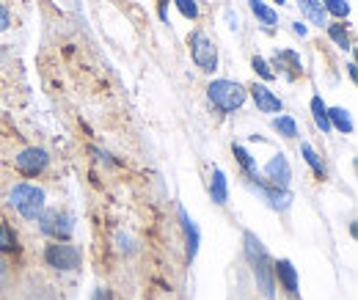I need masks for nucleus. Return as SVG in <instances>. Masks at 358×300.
<instances>
[{"label":"nucleus","mask_w":358,"mask_h":300,"mask_svg":"<svg viewBox=\"0 0 358 300\" xmlns=\"http://www.w3.org/2000/svg\"><path fill=\"white\" fill-rule=\"evenodd\" d=\"M243 248H245V259L251 264V273H254L259 292L265 298H273L275 295V278H273V259H270L268 248L262 245V240L254 231L243 234Z\"/></svg>","instance_id":"f257e3e1"},{"label":"nucleus","mask_w":358,"mask_h":300,"mask_svg":"<svg viewBox=\"0 0 358 300\" xmlns=\"http://www.w3.org/2000/svg\"><path fill=\"white\" fill-rule=\"evenodd\" d=\"M207 99H210V105H213L215 110H221V113H234V110H240V108L245 105L248 88L243 86V83H237V80L218 78V80H213V83L207 86Z\"/></svg>","instance_id":"f03ea898"},{"label":"nucleus","mask_w":358,"mask_h":300,"mask_svg":"<svg viewBox=\"0 0 358 300\" xmlns=\"http://www.w3.org/2000/svg\"><path fill=\"white\" fill-rule=\"evenodd\" d=\"M45 190L39 185H31V182H17L8 190V207L17 210L25 220H36L45 210Z\"/></svg>","instance_id":"7ed1b4c3"},{"label":"nucleus","mask_w":358,"mask_h":300,"mask_svg":"<svg viewBox=\"0 0 358 300\" xmlns=\"http://www.w3.org/2000/svg\"><path fill=\"white\" fill-rule=\"evenodd\" d=\"M45 264L58 270V273H75L83 262V254L78 245H72L69 240H52L50 245L45 248Z\"/></svg>","instance_id":"20e7f679"},{"label":"nucleus","mask_w":358,"mask_h":300,"mask_svg":"<svg viewBox=\"0 0 358 300\" xmlns=\"http://www.w3.org/2000/svg\"><path fill=\"white\" fill-rule=\"evenodd\" d=\"M187 47H190L193 64H196L201 72H207V75L218 72V47H215V42H213L204 31H193V34L187 36Z\"/></svg>","instance_id":"39448f33"},{"label":"nucleus","mask_w":358,"mask_h":300,"mask_svg":"<svg viewBox=\"0 0 358 300\" xmlns=\"http://www.w3.org/2000/svg\"><path fill=\"white\" fill-rule=\"evenodd\" d=\"M39 231L50 237V240H72L75 234V217L64 210H42V215L36 217Z\"/></svg>","instance_id":"423d86ee"},{"label":"nucleus","mask_w":358,"mask_h":300,"mask_svg":"<svg viewBox=\"0 0 358 300\" xmlns=\"http://www.w3.org/2000/svg\"><path fill=\"white\" fill-rule=\"evenodd\" d=\"M248 187L268 204L270 210H275V213H287L292 207V201H295V196H292L289 187H273L265 179H259V176L257 179H248Z\"/></svg>","instance_id":"0eeeda50"},{"label":"nucleus","mask_w":358,"mask_h":300,"mask_svg":"<svg viewBox=\"0 0 358 300\" xmlns=\"http://www.w3.org/2000/svg\"><path fill=\"white\" fill-rule=\"evenodd\" d=\"M14 166H17V171L25 173V176H39L50 166V155L42 146H28V149H22L14 157Z\"/></svg>","instance_id":"6e6552de"},{"label":"nucleus","mask_w":358,"mask_h":300,"mask_svg":"<svg viewBox=\"0 0 358 300\" xmlns=\"http://www.w3.org/2000/svg\"><path fill=\"white\" fill-rule=\"evenodd\" d=\"M262 173H265V182H268V185H273V187H289L292 169H289L287 155H284V152H275L268 163H265Z\"/></svg>","instance_id":"1a4fd4ad"},{"label":"nucleus","mask_w":358,"mask_h":300,"mask_svg":"<svg viewBox=\"0 0 358 300\" xmlns=\"http://www.w3.org/2000/svg\"><path fill=\"white\" fill-rule=\"evenodd\" d=\"M248 94H251V99H254V105H257V110H259V113L275 116V113H281V110H284L281 97H278L268 83H254V86L248 88Z\"/></svg>","instance_id":"9d476101"},{"label":"nucleus","mask_w":358,"mask_h":300,"mask_svg":"<svg viewBox=\"0 0 358 300\" xmlns=\"http://www.w3.org/2000/svg\"><path fill=\"white\" fill-rule=\"evenodd\" d=\"M273 278H275V284H278L287 295H298V292H301L298 267H295L289 259H275V262H273Z\"/></svg>","instance_id":"9b49d317"},{"label":"nucleus","mask_w":358,"mask_h":300,"mask_svg":"<svg viewBox=\"0 0 358 300\" xmlns=\"http://www.w3.org/2000/svg\"><path fill=\"white\" fill-rule=\"evenodd\" d=\"M273 69H278L281 75H287L289 80H295V78H301L303 75V61H301V55L295 52V50H289V47H284V50H275L273 52V64H270ZM275 72V75H278Z\"/></svg>","instance_id":"f8f14e48"},{"label":"nucleus","mask_w":358,"mask_h":300,"mask_svg":"<svg viewBox=\"0 0 358 300\" xmlns=\"http://www.w3.org/2000/svg\"><path fill=\"white\" fill-rule=\"evenodd\" d=\"M177 215H179V223H182V231H185V251H187V259L193 262L196 254H199V245H201V231H199L196 220L187 215L185 207H179Z\"/></svg>","instance_id":"ddd939ff"},{"label":"nucleus","mask_w":358,"mask_h":300,"mask_svg":"<svg viewBox=\"0 0 358 300\" xmlns=\"http://www.w3.org/2000/svg\"><path fill=\"white\" fill-rule=\"evenodd\" d=\"M210 199L218 207H224L229 201V179H226L224 169H213V173H210Z\"/></svg>","instance_id":"4468645a"},{"label":"nucleus","mask_w":358,"mask_h":300,"mask_svg":"<svg viewBox=\"0 0 358 300\" xmlns=\"http://www.w3.org/2000/svg\"><path fill=\"white\" fill-rule=\"evenodd\" d=\"M325 34H328V39L336 44L339 50H345V52H350V50H353V39H350V31H348L345 20L328 22V25H325Z\"/></svg>","instance_id":"2eb2a0df"},{"label":"nucleus","mask_w":358,"mask_h":300,"mask_svg":"<svg viewBox=\"0 0 358 300\" xmlns=\"http://www.w3.org/2000/svg\"><path fill=\"white\" fill-rule=\"evenodd\" d=\"M231 155H234L237 166L243 169L245 179H257V176H259V169H257V160H254V155H251V152H248L243 143H231Z\"/></svg>","instance_id":"dca6fc26"},{"label":"nucleus","mask_w":358,"mask_h":300,"mask_svg":"<svg viewBox=\"0 0 358 300\" xmlns=\"http://www.w3.org/2000/svg\"><path fill=\"white\" fill-rule=\"evenodd\" d=\"M328 122H331V129H336L342 135H350L356 129L350 110H345V108H328Z\"/></svg>","instance_id":"f3484780"},{"label":"nucleus","mask_w":358,"mask_h":300,"mask_svg":"<svg viewBox=\"0 0 358 300\" xmlns=\"http://www.w3.org/2000/svg\"><path fill=\"white\" fill-rule=\"evenodd\" d=\"M295 3L301 6V14H303L312 25H317V28H325V25H328V14L322 11L320 0H295Z\"/></svg>","instance_id":"a211bd4d"},{"label":"nucleus","mask_w":358,"mask_h":300,"mask_svg":"<svg viewBox=\"0 0 358 300\" xmlns=\"http://www.w3.org/2000/svg\"><path fill=\"white\" fill-rule=\"evenodd\" d=\"M309 110H312V119L317 129L325 135V132H331V122H328V105H325V99L320 97V94H314L312 102H309Z\"/></svg>","instance_id":"6ab92c4d"},{"label":"nucleus","mask_w":358,"mask_h":300,"mask_svg":"<svg viewBox=\"0 0 358 300\" xmlns=\"http://www.w3.org/2000/svg\"><path fill=\"white\" fill-rule=\"evenodd\" d=\"M301 157H303V163H306L317 176H325V173H328L325 163H322V157H320V152L314 149L309 141H303V143H301Z\"/></svg>","instance_id":"aec40b11"},{"label":"nucleus","mask_w":358,"mask_h":300,"mask_svg":"<svg viewBox=\"0 0 358 300\" xmlns=\"http://www.w3.org/2000/svg\"><path fill=\"white\" fill-rule=\"evenodd\" d=\"M248 6H251V11H254V17L262 22V25H268L273 28L275 22H278V11L275 8H270L265 0H248Z\"/></svg>","instance_id":"412c9836"},{"label":"nucleus","mask_w":358,"mask_h":300,"mask_svg":"<svg viewBox=\"0 0 358 300\" xmlns=\"http://www.w3.org/2000/svg\"><path fill=\"white\" fill-rule=\"evenodd\" d=\"M270 124H273V129H275L281 138H298V122H295L292 116H287V113H275Z\"/></svg>","instance_id":"4be33fe9"},{"label":"nucleus","mask_w":358,"mask_h":300,"mask_svg":"<svg viewBox=\"0 0 358 300\" xmlns=\"http://www.w3.org/2000/svg\"><path fill=\"white\" fill-rule=\"evenodd\" d=\"M17 251H20V240H17L14 229L0 220V254H17Z\"/></svg>","instance_id":"5701e85b"},{"label":"nucleus","mask_w":358,"mask_h":300,"mask_svg":"<svg viewBox=\"0 0 358 300\" xmlns=\"http://www.w3.org/2000/svg\"><path fill=\"white\" fill-rule=\"evenodd\" d=\"M320 6H322L325 14H331V17H336V20H348L350 11H353V6H350L348 0H320Z\"/></svg>","instance_id":"b1692460"},{"label":"nucleus","mask_w":358,"mask_h":300,"mask_svg":"<svg viewBox=\"0 0 358 300\" xmlns=\"http://www.w3.org/2000/svg\"><path fill=\"white\" fill-rule=\"evenodd\" d=\"M251 69H254V72H257V75H259L265 83H273V80L278 78V75L273 72V66H270L262 55H254V58H251Z\"/></svg>","instance_id":"393cba45"},{"label":"nucleus","mask_w":358,"mask_h":300,"mask_svg":"<svg viewBox=\"0 0 358 300\" xmlns=\"http://www.w3.org/2000/svg\"><path fill=\"white\" fill-rule=\"evenodd\" d=\"M177 6V11L185 17V20H199V0H171Z\"/></svg>","instance_id":"a878e982"},{"label":"nucleus","mask_w":358,"mask_h":300,"mask_svg":"<svg viewBox=\"0 0 358 300\" xmlns=\"http://www.w3.org/2000/svg\"><path fill=\"white\" fill-rule=\"evenodd\" d=\"M116 243H119V251H122V254H127V257H130V254H135V251H138V248H135V243H133V240H130L127 234H122V231L116 234Z\"/></svg>","instance_id":"bb28decb"},{"label":"nucleus","mask_w":358,"mask_h":300,"mask_svg":"<svg viewBox=\"0 0 358 300\" xmlns=\"http://www.w3.org/2000/svg\"><path fill=\"white\" fill-rule=\"evenodd\" d=\"M224 17L229 20V28H231V31H240V17H237V11H234L231 6L224 8Z\"/></svg>","instance_id":"cd10ccee"},{"label":"nucleus","mask_w":358,"mask_h":300,"mask_svg":"<svg viewBox=\"0 0 358 300\" xmlns=\"http://www.w3.org/2000/svg\"><path fill=\"white\" fill-rule=\"evenodd\" d=\"M8 25H11V17H8V8L0 3V34L3 31H8Z\"/></svg>","instance_id":"c85d7f7f"},{"label":"nucleus","mask_w":358,"mask_h":300,"mask_svg":"<svg viewBox=\"0 0 358 300\" xmlns=\"http://www.w3.org/2000/svg\"><path fill=\"white\" fill-rule=\"evenodd\" d=\"M91 300H116V298H113V292H110L108 287H99V290H94Z\"/></svg>","instance_id":"c756f323"},{"label":"nucleus","mask_w":358,"mask_h":300,"mask_svg":"<svg viewBox=\"0 0 358 300\" xmlns=\"http://www.w3.org/2000/svg\"><path fill=\"white\" fill-rule=\"evenodd\" d=\"M292 34H295V36H301V39H306V36H309V28L298 20V22H292Z\"/></svg>","instance_id":"7c9ffc66"},{"label":"nucleus","mask_w":358,"mask_h":300,"mask_svg":"<svg viewBox=\"0 0 358 300\" xmlns=\"http://www.w3.org/2000/svg\"><path fill=\"white\" fill-rule=\"evenodd\" d=\"M169 3H171V0H160V6H157V14H160L163 22H169Z\"/></svg>","instance_id":"2f4dec72"},{"label":"nucleus","mask_w":358,"mask_h":300,"mask_svg":"<svg viewBox=\"0 0 358 300\" xmlns=\"http://www.w3.org/2000/svg\"><path fill=\"white\" fill-rule=\"evenodd\" d=\"M348 75H350V80H353V83H356V64H353V61H350V64H348Z\"/></svg>","instance_id":"473e14b6"},{"label":"nucleus","mask_w":358,"mask_h":300,"mask_svg":"<svg viewBox=\"0 0 358 300\" xmlns=\"http://www.w3.org/2000/svg\"><path fill=\"white\" fill-rule=\"evenodd\" d=\"M0 276H6V262L0 259Z\"/></svg>","instance_id":"72a5a7b5"},{"label":"nucleus","mask_w":358,"mask_h":300,"mask_svg":"<svg viewBox=\"0 0 358 300\" xmlns=\"http://www.w3.org/2000/svg\"><path fill=\"white\" fill-rule=\"evenodd\" d=\"M273 3H278V6H287V0H273Z\"/></svg>","instance_id":"f704fd0d"}]
</instances>
